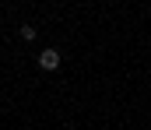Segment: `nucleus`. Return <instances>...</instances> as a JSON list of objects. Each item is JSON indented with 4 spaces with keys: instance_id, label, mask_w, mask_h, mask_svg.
<instances>
[{
    "instance_id": "nucleus-2",
    "label": "nucleus",
    "mask_w": 151,
    "mask_h": 130,
    "mask_svg": "<svg viewBox=\"0 0 151 130\" xmlns=\"http://www.w3.org/2000/svg\"><path fill=\"white\" fill-rule=\"evenodd\" d=\"M18 32H21V39H28V42L35 39V25H28V21H25V25H18Z\"/></svg>"
},
{
    "instance_id": "nucleus-1",
    "label": "nucleus",
    "mask_w": 151,
    "mask_h": 130,
    "mask_svg": "<svg viewBox=\"0 0 151 130\" xmlns=\"http://www.w3.org/2000/svg\"><path fill=\"white\" fill-rule=\"evenodd\" d=\"M60 63H63V53H60L56 46H46V49L39 53V70L53 74V70H60Z\"/></svg>"
}]
</instances>
